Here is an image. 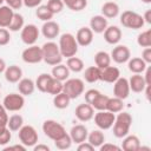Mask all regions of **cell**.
Here are the masks:
<instances>
[{
    "instance_id": "6da1fadb",
    "label": "cell",
    "mask_w": 151,
    "mask_h": 151,
    "mask_svg": "<svg viewBox=\"0 0 151 151\" xmlns=\"http://www.w3.org/2000/svg\"><path fill=\"white\" fill-rule=\"evenodd\" d=\"M132 125V116L129 112L120 111L114 118L113 123V134L117 138H123L130 132V127Z\"/></svg>"
},
{
    "instance_id": "7a4b0ae2",
    "label": "cell",
    "mask_w": 151,
    "mask_h": 151,
    "mask_svg": "<svg viewBox=\"0 0 151 151\" xmlns=\"http://www.w3.org/2000/svg\"><path fill=\"white\" fill-rule=\"evenodd\" d=\"M41 51H42V60L47 65L54 66L63 61V55L60 53V50H59V46L57 42H54V41L45 42L41 46Z\"/></svg>"
},
{
    "instance_id": "3957f363",
    "label": "cell",
    "mask_w": 151,
    "mask_h": 151,
    "mask_svg": "<svg viewBox=\"0 0 151 151\" xmlns=\"http://www.w3.org/2000/svg\"><path fill=\"white\" fill-rule=\"evenodd\" d=\"M59 50H60V53L63 57H66V58H70V57H73L77 54L78 52V42L76 40V37L72 34V33H64L60 35L59 38Z\"/></svg>"
},
{
    "instance_id": "277c9868",
    "label": "cell",
    "mask_w": 151,
    "mask_h": 151,
    "mask_svg": "<svg viewBox=\"0 0 151 151\" xmlns=\"http://www.w3.org/2000/svg\"><path fill=\"white\" fill-rule=\"evenodd\" d=\"M85 85L84 81L79 78H68L63 83V92H65L70 99H77L84 93Z\"/></svg>"
},
{
    "instance_id": "5b68a950",
    "label": "cell",
    "mask_w": 151,
    "mask_h": 151,
    "mask_svg": "<svg viewBox=\"0 0 151 151\" xmlns=\"http://www.w3.org/2000/svg\"><path fill=\"white\" fill-rule=\"evenodd\" d=\"M120 24L131 29H139L144 26V19L143 15L138 14L137 12L133 11H124L120 14Z\"/></svg>"
},
{
    "instance_id": "8992f818",
    "label": "cell",
    "mask_w": 151,
    "mask_h": 151,
    "mask_svg": "<svg viewBox=\"0 0 151 151\" xmlns=\"http://www.w3.org/2000/svg\"><path fill=\"white\" fill-rule=\"evenodd\" d=\"M42 132L45 133V136L47 138H50L54 142L55 139L64 136L66 133V130L59 122H57L54 119H47L42 123Z\"/></svg>"
},
{
    "instance_id": "52a82bcc",
    "label": "cell",
    "mask_w": 151,
    "mask_h": 151,
    "mask_svg": "<svg viewBox=\"0 0 151 151\" xmlns=\"http://www.w3.org/2000/svg\"><path fill=\"white\" fill-rule=\"evenodd\" d=\"M19 140L26 147H33L38 143V132L32 125H22L18 132Z\"/></svg>"
},
{
    "instance_id": "ba28073f",
    "label": "cell",
    "mask_w": 151,
    "mask_h": 151,
    "mask_svg": "<svg viewBox=\"0 0 151 151\" xmlns=\"http://www.w3.org/2000/svg\"><path fill=\"white\" fill-rule=\"evenodd\" d=\"M4 107L7 110V112H18L20 111L25 105V98L20 93H9L5 96L2 100Z\"/></svg>"
},
{
    "instance_id": "9c48e42d",
    "label": "cell",
    "mask_w": 151,
    "mask_h": 151,
    "mask_svg": "<svg viewBox=\"0 0 151 151\" xmlns=\"http://www.w3.org/2000/svg\"><path fill=\"white\" fill-rule=\"evenodd\" d=\"M93 118H94V124L98 126V129L104 131V130H109L112 127L114 123L116 113H112L107 110H103V111H98L97 113H94Z\"/></svg>"
},
{
    "instance_id": "30bf717a",
    "label": "cell",
    "mask_w": 151,
    "mask_h": 151,
    "mask_svg": "<svg viewBox=\"0 0 151 151\" xmlns=\"http://www.w3.org/2000/svg\"><path fill=\"white\" fill-rule=\"evenodd\" d=\"M39 34H40L39 28L34 24H28L21 28L20 38H21L24 44H26L27 46H31V45H34L37 42Z\"/></svg>"
},
{
    "instance_id": "8fae6325",
    "label": "cell",
    "mask_w": 151,
    "mask_h": 151,
    "mask_svg": "<svg viewBox=\"0 0 151 151\" xmlns=\"http://www.w3.org/2000/svg\"><path fill=\"white\" fill-rule=\"evenodd\" d=\"M21 59L26 64H38L42 61V51L40 46L31 45L27 48H25L21 53Z\"/></svg>"
},
{
    "instance_id": "7c38bea8",
    "label": "cell",
    "mask_w": 151,
    "mask_h": 151,
    "mask_svg": "<svg viewBox=\"0 0 151 151\" xmlns=\"http://www.w3.org/2000/svg\"><path fill=\"white\" fill-rule=\"evenodd\" d=\"M111 60H113L117 64H124L127 63L129 59L131 58V52L130 48L125 45H117L116 47H113L112 52H111Z\"/></svg>"
},
{
    "instance_id": "4fadbf2b",
    "label": "cell",
    "mask_w": 151,
    "mask_h": 151,
    "mask_svg": "<svg viewBox=\"0 0 151 151\" xmlns=\"http://www.w3.org/2000/svg\"><path fill=\"white\" fill-rule=\"evenodd\" d=\"M129 94H130L129 80L124 77H119L113 83V97H117L124 100L129 97Z\"/></svg>"
},
{
    "instance_id": "5bb4252c",
    "label": "cell",
    "mask_w": 151,
    "mask_h": 151,
    "mask_svg": "<svg viewBox=\"0 0 151 151\" xmlns=\"http://www.w3.org/2000/svg\"><path fill=\"white\" fill-rule=\"evenodd\" d=\"M74 114H76V118L83 123L85 122H88L93 118L94 116V109L92 107V105L87 104V103H84V104H79L76 110H74Z\"/></svg>"
},
{
    "instance_id": "9a60e30c",
    "label": "cell",
    "mask_w": 151,
    "mask_h": 151,
    "mask_svg": "<svg viewBox=\"0 0 151 151\" xmlns=\"http://www.w3.org/2000/svg\"><path fill=\"white\" fill-rule=\"evenodd\" d=\"M70 137L72 139V143H76V144H79V143H83L87 139V134H88V131H87V127L83 124H77L74 126H72V129L70 130Z\"/></svg>"
},
{
    "instance_id": "2e32d148",
    "label": "cell",
    "mask_w": 151,
    "mask_h": 151,
    "mask_svg": "<svg viewBox=\"0 0 151 151\" xmlns=\"http://www.w3.org/2000/svg\"><path fill=\"white\" fill-rule=\"evenodd\" d=\"M59 32H60V26L58 22H55L53 20L45 21L44 25L41 26V33L48 40L55 39L59 35Z\"/></svg>"
},
{
    "instance_id": "e0dca14e",
    "label": "cell",
    "mask_w": 151,
    "mask_h": 151,
    "mask_svg": "<svg viewBox=\"0 0 151 151\" xmlns=\"http://www.w3.org/2000/svg\"><path fill=\"white\" fill-rule=\"evenodd\" d=\"M76 40H77L79 46L86 47V46L91 45L93 41V32L91 31L90 27H80L77 31Z\"/></svg>"
},
{
    "instance_id": "ac0fdd59",
    "label": "cell",
    "mask_w": 151,
    "mask_h": 151,
    "mask_svg": "<svg viewBox=\"0 0 151 151\" xmlns=\"http://www.w3.org/2000/svg\"><path fill=\"white\" fill-rule=\"evenodd\" d=\"M103 33L105 41L110 45H118L122 39V29L118 26H107Z\"/></svg>"
},
{
    "instance_id": "d6986e66",
    "label": "cell",
    "mask_w": 151,
    "mask_h": 151,
    "mask_svg": "<svg viewBox=\"0 0 151 151\" xmlns=\"http://www.w3.org/2000/svg\"><path fill=\"white\" fill-rule=\"evenodd\" d=\"M119 77H120V71L116 66H111L110 65V66L100 70V80L101 81L113 84Z\"/></svg>"
},
{
    "instance_id": "ffe728a7",
    "label": "cell",
    "mask_w": 151,
    "mask_h": 151,
    "mask_svg": "<svg viewBox=\"0 0 151 151\" xmlns=\"http://www.w3.org/2000/svg\"><path fill=\"white\" fill-rule=\"evenodd\" d=\"M106 27H107V19L103 17L101 14L93 15L90 19V28L93 33L101 34L106 29Z\"/></svg>"
},
{
    "instance_id": "44dd1931",
    "label": "cell",
    "mask_w": 151,
    "mask_h": 151,
    "mask_svg": "<svg viewBox=\"0 0 151 151\" xmlns=\"http://www.w3.org/2000/svg\"><path fill=\"white\" fill-rule=\"evenodd\" d=\"M129 80V86H130V91L134 92V93H140L144 91L146 83L144 80V77L139 73H133V76H131Z\"/></svg>"
},
{
    "instance_id": "7402d4cb",
    "label": "cell",
    "mask_w": 151,
    "mask_h": 151,
    "mask_svg": "<svg viewBox=\"0 0 151 151\" xmlns=\"http://www.w3.org/2000/svg\"><path fill=\"white\" fill-rule=\"evenodd\" d=\"M139 146H140V140L137 136L134 134H126L125 137H123V142H122V150L124 151H139Z\"/></svg>"
},
{
    "instance_id": "603a6c76",
    "label": "cell",
    "mask_w": 151,
    "mask_h": 151,
    "mask_svg": "<svg viewBox=\"0 0 151 151\" xmlns=\"http://www.w3.org/2000/svg\"><path fill=\"white\" fill-rule=\"evenodd\" d=\"M34 90H35V83L31 78H21L18 81V91L24 97L33 94Z\"/></svg>"
},
{
    "instance_id": "cb8c5ba5",
    "label": "cell",
    "mask_w": 151,
    "mask_h": 151,
    "mask_svg": "<svg viewBox=\"0 0 151 151\" xmlns=\"http://www.w3.org/2000/svg\"><path fill=\"white\" fill-rule=\"evenodd\" d=\"M4 74H5V79L8 83L14 84V83H18L22 78V70L18 65H11L6 67Z\"/></svg>"
},
{
    "instance_id": "d4e9b609",
    "label": "cell",
    "mask_w": 151,
    "mask_h": 151,
    "mask_svg": "<svg viewBox=\"0 0 151 151\" xmlns=\"http://www.w3.org/2000/svg\"><path fill=\"white\" fill-rule=\"evenodd\" d=\"M101 15L106 19H113L119 15V6L114 1H107L101 6Z\"/></svg>"
},
{
    "instance_id": "484cf974",
    "label": "cell",
    "mask_w": 151,
    "mask_h": 151,
    "mask_svg": "<svg viewBox=\"0 0 151 151\" xmlns=\"http://www.w3.org/2000/svg\"><path fill=\"white\" fill-rule=\"evenodd\" d=\"M14 15V9H12L7 5L0 6V27L7 28L12 21V18Z\"/></svg>"
},
{
    "instance_id": "4316f807",
    "label": "cell",
    "mask_w": 151,
    "mask_h": 151,
    "mask_svg": "<svg viewBox=\"0 0 151 151\" xmlns=\"http://www.w3.org/2000/svg\"><path fill=\"white\" fill-rule=\"evenodd\" d=\"M147 64L139 57H134V58H130L127 61V67L132 73H139L142 74L145 68H146Z\"/></svg>"
},
{
    "instance_id": "83f0119b",
    "label": "cell",
    "mask_w": 151,
    "mask_h": 151,
    "mask_svg": "<svg viewBox=\"0 0 151 151\" xmlns=\"http://www.w3.org/2000/svg\"><path fill=\"white\" fill-rule=\"evenodd\" d=\"M51 76L60 81H65L66 79H68L70 77V70L66 65L64 64H58V65H54L52 67V72H51Z\"/></svg>"
},
{
    "instance_id": "f1b7e54d",
    "label": "cell",
    "mask_w": 151,
    "mask_h": 151,
    "mask_svg": "<svg viewBox=\"0 0 151 151\" xmlns=\"http://www.w3.org/2000/svg\"><path fill=\"white\" fill-rule=\"evenodd\" d=\"M94 149L99 147L104 142H105V134L103 132V130H93L91 132H88L87 134V139H86Z\"/></svg>"
},
{
    "instance_id": "f546056e",
    "label": "cell",
    "mask_w": 151,
    "mask_h": 151,
    "mask_svg": "<svg viewBox=\"0 0 151 151\" xmlns=\"http://www.w3.org/2000/svg\"><path fill=\"white\" fill-rule=\"evenodd\" d=\"M94 63H96V66L99 67L100 70L105 68L111 65V55L105 51H98L94 54Z\"/></svg>"
},
{
    "instance_id": "4dcf8cb0",
    "label": "cell",
    "mask_w": 151,
    "mask_h": 151,
    "mask_svg": "<svg viewBox=\"0 0 151 151\" xmlns=\"http://www.w3.org/2000/svg\"><path fill=\"white\" fill-rule=\"evenodd\" d=\"M66 66L68 67L70 72H74V73H79V72H81V71L84 70V67H85L84 61H83L80 58L76 57V55L67 58Z\"/></svg>"
},
{
    "instance_id": "1f68e13d",
    "label": "cell",
    "mask_w": 151,
    "mask_h": 151,
    "mask_svg": "<svg viewBox=\"0 0 151 151\" xmlns=\"http://www.w3.org/2000/svg\"><path fill=\"white\" fill-rule=\"evenodd\" d=\"M84 79L85 81L93 84L98 80H100V68L97 66H90L84 72Z\"/></svg>"
},
{
    "instance_id": "d6a6232c",
    "label": "cell",
    "mask_w": 151,
    "mask_h": 151,
    "mask_svg": "<svg viewBox=\"0 0 151 151\" xmlns=\"http://www.w3.org/2000/svg\"><path fill=\"white\" fill-rule=\"evenodd\" d=\"M70 101H71L70 97L65 92H63V91L60 93L53 96V105H54V107H57L59 110L66 109L70 105Z\"/></svg>"
},
{
    "instance_id": "836d02e7",
    "label": "cell",
    "mask_w": 151,
    "mask_h": 151,
    "mask_svg": "<svg viewBox=\"0 0 151 151\" xmlns=\"http://www.w3.org/2000/svg\"><path fill=\"white\" fill-rule=\"evenodd\" d=\"M24 26H25L24 17L20 13H14V15L12 18V21H11L9 26L7 27V29L11 31V32H18V31H21V28Z\"/></svg>"
},
{
    "instance_id": "e575fe53",
    "label": "cell",
    "mask_w": 151,
    "mask_h": 151,
    "mask_svg": "<svg viewBox=\"0 0 151 151\" xmlns=\"http://www.w3.org/2000/svg\"><path fill=\"white\" fill-rule=\"evenodd\" d=\"M123 109H124V100L123 99L117 98V97L109 98L107 107H106L107 111H110L112 113H118V112L123 111Z\"/></svg>"
},
{
    "instance_id": "d590c367",
    "label": "cell",
    "mask_w": 151,
    "mask_h": 151,
    "mask_svg": "<svg viewBox=\"0 0 151 151\" xmlns=\"http://www.w3.org/2000/svg\"><path fill=\"white\" fill-rule=\"evenodd\" d=\"M63 2L64 6H66L73 12H80L87 6V0H63Z\"/></svg>"
},
{
    "instance_id": "8d00e7d4",
    "label": "cell",
    "mask_w": 151,
    "mask_h": 151,
    "mask_svg": "<svg viewBox=\"0 0 151 151\" xmlns=\"http://www.w3.org/2000/svg\"><path fill=\"white\" fill-rule=\"evenodd\" d=\"M63 91V81L55 79V78H51L48 84H47V87H46V93L48 94H52V96H55L58 93H60Z\"/></svg>"
},
{
    "instance_id": "74e56055",
    "label": "cell",
    "mask_w": 151,
    "mask_h": 151,
    "mask_svg": "<svg viewBox=\"0 0 151 151\" xmlns=\"http://www.w3.org/2000/svg\"><path fill=\"white\" fill-rule=\"evenodd\" d=\"M24 125V118L20 114H12L8 117L7 120V127L11 131H19V129Z\"/></svg>"
},
{
    "instance_id": "f35d334b",
    "label": "cell",
    "mask_w": 151,
    "mask_h": 151,
    "mask_svg": "<svg viewBox=\"0 0 151 151\" xmlns=\"http://www.w3.org/2000/svg\"><path fill=\"white\" fill-rule=\"evenodd\" d=\"M35 15H37L38 19H40L41 21L45 22V21L51 20L54 14L48 9V7H47L46 5H40V6H38L37 9H35Z\"/></svg>"
},
{
    "instance_id": "ab89813d",
    "label": "cell",
    "mask_w": 151,
    "mask_h": 151,
    "mask_svg": "<svg viewBox=\"0 0 151 151\" xmlns=\"http://www.w3.org/2000/svg\"><path fill=\"white\" fill-rule=\"evenodd\" d=\"M109 98H110L109 96L103 94V93H99V94L96 97V99L93 100V103H92L91 105H92V107H93L94 110H97V111H103V110H106Z\"/></svg>"
},
{
    "instance_id": "60d3db41",
    "label": "cell",
    "mask_w": 151,
    "mask_h": 151,
    "mask_svg": "<svg viewBox=\"0 0 151 151\" xmlns=\"http://www.w3.org/2000/svg\"><path fill=\"white\" fill-rule=\"evenodd\" d=\"M51 78H52V76L48 74V73H41V74H39L38 78H37V80L34 81L35 83V88H38L40 92L46 93V87H47V84H48V81H50Z\"/></svg>"
},
{
    "instance_id": "b9f144b4",
    "label": "cell",
    "mask_w": 151,
    "mask_h": 151,
    "mask_svg": "<svg viewBox=\"0 0 151 151\" xmlns=\"http://www.w3.org/2000/svg\"><path fill=\"white\" fill-rule=\"evenodd\" d=\"M54 145L59 150H67L72 145V139H71V137H70L68 133H65L64 136H61L60 138H58V139L54 140Z\"/></svg>"
},
{
    "instance_id": "7bdbcfd3",
    "label": "cell",
    "mask_w": 151,
    "mask_h": 151,
    "mask_svg": "<svg viewBox=\"0 0 151 151\" xmlns=\"http://www.w3.org/2000/svg\"><path fill=\"white\" fill-rule=\"evenodd\" d=\"M137 44L140 47H151V29H146L138 34Z\"/></svg>"
},
{
    "instance_id": "ee69618b",
    "label": "cell",
    "mask_w": 151,
    "mask_h": 151,
    "mask_svg": "<svg viewBox=\"0 0 151 151\" xmlns=\"http://www.w3.org/2000/svg\"><path fill=\"white\" fill-rule=\"evenodd\" d=\"M46 6L48 7V9L53 13V14H58L63 11L64 8V2L63 0H48Z\"/></svg>"
},
{
    "instance_id": "f6af8a7d",
    "label": "cell",
    "mask_w": 151,
    "mask_h": 151,
    "mask_svg": "<svg viewBox=\"0 0 151 151\" xmlns=\"http://www.w3.org/2000/svg\"><path fill=\"white\" fill-rule=\"evenodd\" d=\"M11 41V34L7 28L0 27V46H6Z\"/></svg>"
},
{
    "instance_id": "bcb514c9",
    "label": "cell",
    "mask_w": 151,
    "mask_h": 151,
    "mask_svg": "<svg viewBox=\"0 0 151 151\" xmlns=\"http://www.w3.org/2000/svg\"><path fill=\"white\" fill-rule=\"evenodd\" d=\"M100 92L98 91V90H96V88H90V90H87L86 92H85V94H84V98H85V103H87V104H92L93 103V100L96 99V97L99 94Z\"/></svg>"
},
{
    "instance_id": "7dc6e473",
    "label": "cell",
    "mask_w": 151,
    "mask_h": 151,
    "mask_svg": "<svg viewBox=\"0 0 151 151\" xmlns=\"http://www.w3.org/2000/svg\"><path fill=\"white\" fill-rule=\"evenodd\" d=\"M12 139V133L11 130L7 127L5 131L0 132V145H7Z\"/></svg>"
},
{
    "instance_id": "c3c4849f",
    "label": "cell",
    "mask_w": 151,
    "mask_h": 151,
    "mask_svg": "<svg viewBox=\"0 0 151 151\" xmlns=\"http://www.w3.org/2000/svg\"><path fill=\"white\" fill-rule=\"evenodd\" d=\"M100 151H120L122 147L116 145V144H112V143H103L99 147H98Z\"/></svg>"
},
{
    "instance_id": "681fc988",
    "label": "cell",
    "mask_w": 151,
    "mask_h": 151,
    "mask_svg": "<svg viewBox=\"0 0 151 151\" xmlns=\"http://www.w3.org/2000/svg\"><path fill=\"white\" fill-rule=\"evenodd\" d=\"M142 59L149 65L151 64V47H144L142 52Z\"/></svg>"
},
{
    "instance_id": "f907efd6",
    "label": "cell",
    "mask_w": 151,
    "mask_h": 151,
    "mask_svg": "<svg viewBox=\"0 0 151 151\" xmlns=\"http://www.w3.org/2000/svg\"><path fill=\"white\" fill-rule=\"evenodd\" d=\"M5 2L12 9H20L22 6V0H5Z\"/></svg>"
},
{
    "instance_id": "816d5d0a",
    "label": "cell",
    "mask_w": 151,
    "mask_h": 151,
    "mask_svg": "<svg viewBox=\"0 0 151 151\" xmlns=\"http://www.w3.org/2000/svg\"><path fill=\"white\" fill-rule=\"evenodd\" d=\"M42 0H22V5H25L28 8H37L41 5Z\"/></svg>"
},
{
    "instance_id": "f5cc1de1",
    "label": "cell",
    "mask_w": 151,
    "mask_h": 151,
    "mask_svg": "<svg viewBox=\"0 0 151 151\" xmlns=\"http://www.w3.org/2000/svg\"><path fill=\"white\" fill-rule=\"evenodd\" d=\"M78 151H93L94 147L88 143V142H83V143H79L78 144V147H77Z\"/></svg>"
},
{
    "instance_id": "db71d44e",
    "label": "cell",
    "mask_w": 151,
    "mask_h": 151,
    "mask_svg": "<svg viewBox=\"0 0 151 151\" xmlns=\"http://www.w3.org/2000/svg\"><path fill=\"white\" fill-rule=\"evenodd\" d=\"M26 146L22 145V144H15V145H12V146H6L4 147L5 151H12V150H17V151H26Z\"/></svg>"
},
{
    "instance_id": "11a10c76",
    "label": "cell",
    "mask_w": 151,
    "mask_h": 151,
    "mask_svg": "<svg viewBox=\"0 0 151 151\" xmlns=\"http://www.w3.org/2000/svg\"><path fill=\"white\" fill-rule=\"evenodd\" d=\"M144 72H145V76H143V77H144V80H145L146 85H151V67L146 66Z\"/></svg>"
},
{
    "instance_id": "9f6ffc18",
    "label": "cell",
    "mask_w": 151,
    "mask_h": 151,
    "mask_svg": "<svg viewBox=\"0 0 151 151\" xmlns=\"http://www.w3.org/2000/svg\"><path fill=\"white\" fill-rule=\"evenodd\" d=\"M34 151H50V146L46 144H35L33 146Z\"/></svg>"
},
{
    "instance_id": "6f0895ef",
    "label": "cell",
    "mask_w": 151,
    "mask_h": 151,
    "mask_svg": "<svg viewBox=\"0 0 151 151\" xmlns=\"http://www.w3.org/2000/svg\"><path fill=\"white\" fill-rule=\"evenodd\" d=\"M143 19H144V22H147V24H151V9H147L144 15H143Z\"/></svg>"
},
{
    "instance_id": "680465c9",
    "label": "cell",
    "mask_w": 151,
    "mask_h": 151,
    "mask_svg": "<svg viewBox=\"0 0 151 151\" xmlns=\"http://www.w3.org/2000/svg\"><path fill=\"white\" fill-rule=\"evenodd\" d=\"M0 118H4V119H8L7 110L4 107V105H2V104H0Z\"/></svg>"
},
{
    "instance_id": "91938a15",
    "label": "cell",
    "mask_w": 151,
    "mask_h": 151,
    "mask_svg": "<svg viewBox=\"0 0 151 151\" xmlns=\"http://www.w3.org/2000/svg\"><path fill=\"white\" fill-rule=\"evenodd\" d=\"M7 120L8 119H4V118H0V132L5 131L7 129Z\"/></svg>"
},
{
    "instance_id": "94428289",
    "label": "cell",
    "mask_w": 151,
    "mask_h": 151,
    "mask_svg": "<svg viewBox=\"0 0 151 151\" xmlns=\"http://www.w3.org/2000/svg\"><path fill=\"white\" fill-rule=\"evenodd\" d=\"M6 67H7V65H6L5 60L2 58H0V73H4L5 70H6Z\"/></svg>"
},
{
    "instance_id": "6125c7cd",
    "label": "cell",
    "mask_w": 151,
    "mask_h": 151,
    "mask_svg": "<svg viewBox=\"0 0 151 151\" xmlns=\"http://www.w3.org/2000/svg\"><path fill=\"white\" fill-rule=\"evenodd\" d=\"M142 2H144V4H150L151 2V0H140Z\"/></svg>"
},
{
    "instance_id": "be15d7a7",
    "label": "cell",
    "mask_w": 151,
    "mask_h": 151,
    "mask_svg": "<svg viewBox=\"0 0 151 151\" xmlns=\"http://www.w3.org/2000/svg\"><path fill=\"white\" fill-rule=\"evenodd\" d=\"M4 2H5V0H0V6H1V5L4 4Z\"/></svg>"
}]
</instances>
